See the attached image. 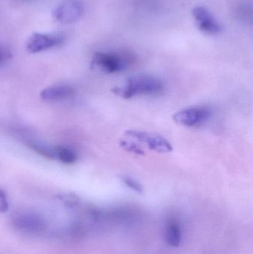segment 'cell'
Segmentation results:
<instances>
[{"instance_id":"cell-1","label":"cell","mask_w":253,"mask_h":254,"mask_svg":"<svg viewBox=\"0 0 253 254\" xmlns=\"http://www.w3.org/2000/svg\"><path fill=\"white\" fill-rule=\"evenodd\" d=\"M161 79L150 74H137L129 77L121 86L113 88L112 92L124 99L139 95H157L164 90Z\"/></svg>"},{"instance_id":"cell-4","label":"cell","mask_w":253,"mask_h":254,"mask_svg":"<svg viewBox=\"0 0 253 254\" xmlns=\"http://www.w3.org/2000/svg\"><path fill=\"white\" fill-rule=\"evenodd\" d=\"M211 116L210 109L205 106H195L183 109L173 116V121L181 126L196 127L203 125Z\"/></svg>"},{"instance_id":"cell-7","label":"cell","mask_w":253,"mask_h":254,"mask_svg":"<svg viewBox=\"0 0 253 254\" xmlns=\"http://www.w3.org/2000/svg\"><path fill=\"white\" fill-rule=\"evenodd\" d=\"M83 7L75 0H68L61 4L53 12V16L59 22H74L82 16Z\"/></svg>"},{"instance_id":"cell-12","label":"cell","mask_w":253,"mask_h":254,"mask_svg":"<svg viewBox=\"0 0 253 254\" xmlns=\"http://www.w3.org/2000/svg\"><path fill=\"white\" fill-rule=\"evenodd\" d=\"M120 146L127 152H132L135 155H144L145 153L142 147L138 143H136L135 140L134 141L132 139L128 138V137L126 139L120 140Z\"/></svg>"},{"instance_id":"cell-2","label":"cell","mask_w":253,"mask_h":254,"mask_svg":"<svg viewBox=\"0 0 253 254\" xmlns=\"http://www.w3.org/2000/svg\"><path fill=\"white\" fill-rule=\"evenodd\" d=\"M125 136L138 143L146 145L149 149L159 153H169L173 150L170 142L159 134L132 129L125 131Z\"/></svg>"},{"instance_id":"cell-11","label":"cell","mask_w":253,"mask_h":254,"mask_svg":"<svg viewBox=\"0 0 253 254\" xmlns=\"http://www.w3.org/2000/svg\"><path fill=\"white\" fill-rule=\"evenodd\" d=\"M65 164H71L77 161V155L72 149L65 147L56 148V156Z\"/></svg>"},{"instance_id":"cell-10","label":"cell","mask_w":253,"mask_h":254,"mask_svg":"<svg viewBox=\"0 0 253 254\" xmlns=\"http://www.w3.org/2000/svg\"><path fill=\"white\" fill-rule=\"evenodd\" d=\"M166 239L169 246L177 248L181 242V229L177 221L171 220L168 223L166 230Z\"/></svg>"},{"instance_id":"cell-3","label":"cell","mask_w":253,"mask_h":254,"mask_svg":"<svg viewBox=\"0 0 253 254\" xmlns=\"http://www.w3.org/2000/svg\"><path fill=\"white\" fill-rule=\"evenodd\" d=\"M129 59L126 55L117 53L97 52L94 55L92 64L107 74H115L127 68Z\"/></svg>"},{"instance_id":"cell-16","label":"cell","mask_w":253,"mask_h":254,"mask_svg":"<svg viewBox=\"0 0 253 254\" xmlns=\"http://www.w3.org/2000/svg\"><path fill=\"white\" fill-rule=\"evenodd\" d=\"M22 1H31V0H22Z\"/></svg>"},{"instance_id":"cell-8","label":"cell","mask_w":253,"mask_h":254,"mask_svg":"<svg viewBox=\"0 0 253 254\" xmlns=\"http://www.w3.org/2000/svg\"><path fill=\"white\" fill-rule=\"evenodd\" d=\"M74 90L72 88L65 85L50 86L42 91L41 98L45 101H59L72 96Z\"/></svg>"},{"instance_id":"cell-9","label":"cell","mask_w":253,"mask_h":254,"mask_svg":"<svg viewBox=\"0 0 253 254\" xmlns=\"http://www.w3.org/2000/svg\"><path fill=\"white\" fill-rule=\"evenodd\" d=\"M15 225L21 230L25 231H40L44 226L43 220L35 214H22L15 219Z\"/></svg>"},{"instance_id":"cell-13","label":"cell","mask_w":253,"mask_h":254,"mask_svg":"<svg viewBox=\"0 0 253 254\" xmlns=\"http://www.w3.org/2000/svg\"><path fill=\"white\" fill-rule=\"evenodd\" d=\"M31 148L36 152L47 158H54L56 156V148L51 147L42 143H31Z\"/></svg>"},{"instance_id":"cell-14","label":"cell","mask_w":253,"mask_h":254,"mask_svg":"<svg viewBox=\"0 0 253 254\" xmlns=\"http://www.w3.org/2000/svg\"><path fill=\"white\" fill-rule=\"evenodd\" d=\"M122 182L124 183L128 188H130L135 192L139 194H142L144 192V187L142 186L140 182L134 179L133 178L129 177V176H123L120 177Z\"/></svg>"},{"instance_id":"cell-15","label":"cell","mask_w":253,"mask_h":254,"mask_svg":"<svg viewBox=\"0 0 253 254\" xmlns=\"http://www.w3.org/2000/svg\"><path fill=\"white\" fill-rule=\"evenodd\" d=\"M10 54L8 49L4 46L0 45V64L8 59L10 58Z\"/></svg>"},{"instance_id":"cell-6","label":"cell","mask_w":253,"mask_h":254,"mask_svg":"<svg viewBox=\"0 0 253 254\" xmlns=\"http://www.w3.org/2000/svg\"><path fill=\"white\" fill-rule=\"evenodd\" d=\"M193 17L196 19L198 28L206 34H218L222 31L221 24L212 16L210 12L204 7L197 6L192 10Z\"/></svg>"},{"instance_id":"cell-5","label":"cell","mask_w":253,"mask_h":254,"mask_svg":"<svg viewBox=\"0 0 253 254\" xmlns=\"http://www.w3.org/2000/svg\"><path fill=\"white\" fill-rule=\"evenodd\" d=\"M65 40L62 34H32L26 43V47L31 53H37L56 47L62 44Z\"/></svg>"}]
</instances>
